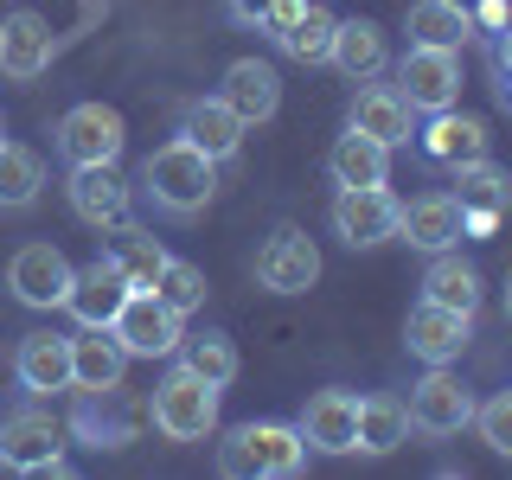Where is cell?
Instances as JSON below:
<instances>
[{"label": "cell", "mask_w": 512, "mask_h": 480, "mask_svg": "<svg viewBox=\"0 0 512 480\" xmlns=\"http://www.w3.org/2000/svg\"><path fill=\"white\" fill-rule=\"evenodd\" d=\"M141 192H148L167 218H192V212H205L212 192H218V160L199 154L180 135V141H167V148H154L141 160Z\"/></svg>", "instance_id": "1"}, {"label": "cell", "mask_w": 512, "mask_h": 480, "mask_svg": "<svg viewBox=\"0 0 512 480\" xmlns=\"http://www.w3.org/2000/svg\"><path fill=\"white\" fill-rule=\"evenodd\" d=\"M301 461H308V442L295 423H237L231 442L218 448L224 474H256V480H288L301 474Z\"/></svg>", "instance_id": "2"}, {"label": "cell", "mask_w": 512, "mask_h": 480, "mask_svg": "<svg viewBox=\"0 0 512 480\" xmlns=\"http://www.w3.org/2000/svg\"><path fill=\"white\" fill-rule=\"evenodd\" d=\"M154 429L167 442H205L218 429V384H205L199 372H186V365H173L167 378L154 384Z\"/></svg>", "instance_id": "3"}, {"label": "cell", "mask_w": 512, "mask_h": 480, "mask_svg": "<svg viewBox=\"0 0 512 480\" xmlns=\"http://www.w3.org/2000/svg\"><path fill=\"white\" fill-rule=\"evenodd\" d=\"M122 148H128L122 109H109V103H77V109H64V122H58V154L71 160V167H116Z\"/></svg>", "instance_id": "4"}, {"label": "cell", "mask_w": 512, "mask_h": 480, "mask_svg": "<svg viewBox=\"0 0 512 480\" xmlns=\"http://www.w3.org/2000/svg\"><path fill=\"white\" fill-rule=\"evenodd\" d=\"M397 96L416 109V116H436V109L461 103V52H442V45H410L397 58Z\"/></svg>", "instance_id": "5"}, {"label": "cell", "mask_w": 512, "mask_h": 480, "mask_svg": "<svg viewBox=\"0 0 512 480\" xmlns=\"http://www.w3.org/2000/svg\"><path fill=\"white\" fill-rule=\"evenodd\" d=\"M64 436H77L84 448H96V455H103V448H128L141 436V404L122 384H109V391H77Z\"/></svg>", "instance_id": "6"}, {"label": "cell", "mask_w": 512, "mask_h": 480, "mask_svg": "<svg viewBox=\"0 0 512 480\" xmlns=\"http://www.w3.org/2000/svg\"><path fill=\"white\" fill-rule=\"evenodd\" d=\"M122 340L128 359H173L180 352V314L167 308V301L154 295V288H128V301H122V314H116V327H109Z\"/></svg>", "instance_id": "7"}, {"label": "cell", "mask_w": 512, "mask_h": 480, "mask_svg": "<svg viewBox=\"0 0 512 480\" xmlns=\"http://www.w3.org/2000/svg\"><path fill=\"white\" fill-rule=\"evenodd\" d=\"M474 423V397H468V384H461L448 365H429L423 378H416V391H410V429L416 436H461V429Z\"/></svg>", "instance_id": "8"}, {"label": "cell", "mask_w": 512, "mask_h": 480, "mask_svg": "<svg viewBox=\"0 0 512 480\" xmlns=\"http://www.w3.org/2000/svg\"><path fill=\"white\" fill-rule=\"evenodd\" d=\"M256 282H263L269 295H308V288L320 282L314 237L301 231V224H276V231H269V244L256 250Z\"/></svg>", "instance_id": "9"}, {"label": "cell", "mask_w": 512, "mask_h": 480, "mask_svg": "<svg viewBox=\"0 0 512 480\" xmlns=\"http://www.w3.org/2000/svg\"><path fill=\"white\" fill-rule=\"evenodd\" d=\"M397 212H404V199H397L391 186H340V199H333V231H340L346 250H372L384 237H397Z\"/></svg>", "instance_id": "10"}, {"label": "cell", "mask_w": 512, "mask_h": 480, "mask_svg": "<svg viewBox=\"0 0 512 480\" xmlns=\"http://www.w3.org/2000/svg\"><path fill=\"white\" fill-rule=\"evenodd\" d=\"M0 468L13 474H58L64 468V429L52 416L26 410V416H7L0 423Z\"/></svg>", "instance_id": "11"}, {"label": "cell", "mask_w": 512, "mask_h": 480, "mask_svg": "<svg viewBox=\"0 0 512 480\" xmlns=\"http://www.w3.org/2000/svg\"><path fill=\"white\" fill-rule=\"evenodd\" d=\"M71 276H77V269L64 263L58 244H20V250H13V263H7V288L26 301V308H64Z\"/></svg>", "instance_id": "12"}, {"label": "cell", "mask_w": 512, "mask_h": 480, "mask_svg": "<svg viewBox=\"0 0 512 480\" xmlns=\"http://www.w3.org/2000/svg\"><path fill=\"white\" fill-rule=\"evenodd\" d=\"M468 340H474V314L442 308V301H416L410 320H404V346H410L423 365H455Z\"/></svg>", "instance_id": "13"}, {"label": "cell", "mask_w": 512, "mask_h": 480, "mask_svg": "<svg viewBox=\"0 0 512 480\" xmlns=\"http://www.w3.org/2000/svg\"><path fill=\"white\" fill-rule=\"evenodd\" d=\"M122 301H128V276L116 269V256H90V263L71 276V295H64V308H71L77 327H116Z\"/></svg>", "instance_id": "14"}, {"label": "cell", "mask_w": 512, "mask_h": 480, "mask_svg": "<svg viewBox=\"0 0 512 480\" xmlns=\"http://www.w3.org/2000/svg\"><path fill=\"white\" fill-rule=\"evenodd\" d=\"M52 20L45 13H7L0 20V77H13V84H32V77L52 71Z\"/></svg>", "instance_id": "15"}, {"label": "cell", "mask_w": 512, "mask_h": 480, "mask_svg": "<svg viewBox=\"0 0 512 480\" xmlns=\"http://www.w3.org/2000/svg\"><path fill=\"white\" fill-rule=\"evenodd\" d=\"M295 429L320 455H352V448H359V397L340 391V384H333V391H314Z\"/></svg>", "instance_id": "16"}, {"label": "cell", "mask_w": 512, "mask_h": 480, "mask_svg": "<svg viewBox=\"0 0 512 480\" xmlns=\"http://www.w3.org/2000/svg\"><path fill=\"white\" fill-rule=\"evenodd\" d=\"M397 237L423 256L455 250L461 244V199L455 192H423V199H410L404 212H397Z\"/></svg>", "instance_id": "17"}, {"label": "cell", "mask_w": 512, "mask_h": 480, "mask_svg": "<svg viewBox=\"0 0 512 480\" xmlns=\"http://www.w3.org/2000/svg\"><path fill=\"white\" fill-rule=\"evenodd\" d=\"M71 212L96 231H122L128 224V180L116 167H71Z\"/></svg>", "instance_id": "18"}, {"label": "cell", "mask_w": 512, "mask_h": 480, "mask_svg": "<svg viewBox=\"0 0 512 480\" xmlns=\"http://www.w3.org/2000/svg\"><path fill=\"white\" fill-rule=\"evenodd\" d=\"M218 96L244 116V128H256V122H269L282 109V77H276V64H263V58H237L231 71H224Z\"/></svg>", "instance_id": "19"}, {"label": "cell", "mask_w": 512, "mask_h": 480, "mask_svg": "<svg viewBox=\"0 0 512 480\" xmlns=\"http://www.w3.org/2000/svg\"><path fill=\"white\" fill-rule=\"evenodd\" d=\"M13 372H20L26 397L71 391V340L64 333H26L20 352H13Z\"/></svg>", "instance_id": "20"}, {"label": "cell", "mask_w": 512, "mask_h": 480, "mask_svg": "<svg viewBox=\"0 0 512 480\" xmlns=\"http://www.w3.org/2000/svg\"><path fill=\"white\" fill-rule=\"evenodd\" d=\"M128 372V352L109 327H77L71 340V391H109Z\"/></svg>", "instance_id": "21"}, {"label": "cell", "mask_w": 512, "mask_h": 480, "mask_svg": "<svg viewBox=\"0 0 512 480\" xmlns=\"http://www.w3.org/2000/svg\"><path fill=\"white\" fill-rule=\"evenodd\" d=\"M410 116H416V109L397 96V84H365L359 96H352L346 128H359V135L384 141V148H404V141H410Z\"/></svg>", "instance_id": "22"}, {"label": "cell", "mask_w": 512, "mask_h": 480, "mask_svg": "<svg viewBox=\"0 0 512 480\" xmlns=\"http://www.w3.org/2000/svg\"><path fill=\"white\" fill-rule=\"evenodd\" d=\"M180 135L192 141L199 154H212V160H231L237 148H244V116H237L224 96H199V103H186V116H180Z\"/></svg>", "instance_id": "23"}, {"label": "cell", "mask_w": 512, "mask_h": 480, "mask_svg": "<svg viewBox=\"0 0 512 480\" xmlns=\"http://www.w3.org/2000/svg\"><path fill=\"white\" fill-rule=\"evenodd\" d=\"M384 58H391V45H384V26H378V20H340V26H333V52H327V64H333L340 77L365 84V77L384 71Z\"/></svg>", "instance_id": "24"}, {"label": "cell", "mask_w": 512, "mask_h": 480, "mask_svg": "<svg viewBox=\"0 0 512 480\" xmlns=\"http://www.w3.org/2000/svg\"><path fill=\"white\" fill-rule=\"evenodd\" d=\"M487 122L480 116H461V109H436L423 128V154L429 160H442V167H461V160H480L487 154Z\"/></svg>", "instance_id": "25"}, {"label": "cell", "mask_w": 512, "mask_h": 480, "mask_svg": "<svg viewBox=\"0 0 512 480\" xmlns=\"http://www.w3.org/2000/svg\"><path fill=\"white\" fill-rule=\"evenodd\" d=\"M327 173H333V186H391V148L359 135V128H346L327 154Z\"/></svg>", "instance_id": "26"}, {"label": "cell", "mask_w": 512, "mask_h": 480, "mask_svg": "<svg viewBox=\"0 0 512 480\" xmlns=\"http://www.w3.org/2000/svg\"><path fill=\"white\" fill-rule=\"evenodd\" d=\"M404 32L410 45H442V52H461L474 39V13L461 0H416L404 13Z\"/></svg>", "instance_id": "27"}, {"label": "cell", "mask_w": 512, "mask_h": 480, "mask_svg": "<svg viewBox=\"0 0 512 480\" xmlns=\"http://www.w3.org/2000/svg\"><path fill=\"white\" fill-rule=\"evenodd\" d=\"M480 269L474 263H461V250H436L429 256V269H423V301H442V308H461V314H474L480 308Z\"/></svg>", "instance_id": "28"}, {"label": "cell", "mask_w": 512, "mask_h": 480, "mask_svg": "<svg viewBox=\"0 0 512 480\" xmlns=\"http://www.w3.org/2000/svg\"><path fill=\"white\" fill-rule=\"evenodd\" d=\"M410 442V404L391 391L359 397V455H391Z\"/></svg>", "instance_id": "29"}, {"label": "cell", "mask_w": 512, "mask_h": 480, "mask_svg": "<svg viewBox=\"0 0 512 480\" xmlns=\"http://www.w3.org/2000/svg\"><path fill=\"white\" fill-rule=\"evenodd\" d=\"M45 192V160L26 141H0V212H26Z\"/></svg>", "instance_id": "30"}, {"label": "cell", "mask_w": 512, "mask_h": 480, "mask_svg": "<svg viewBox=\"0 0 512 480\" xmlns=\"http://www.w3.org/2000/svg\"><path fill=\"white\" fill-rule=\"evenodd\" d=\"M333 26H340V13H327L320 0H308V7L295 13V26L276 32V52H288L295 64H327V52H333Z\"/></svg>", "instance_id": "31"}, {"label": "cell", "mask_w": 512, "mask_h": 480, "mask_svg": "<svg viewBox=\"0 0 512 480\" xmlns=\"http://www.w3.org/2000/svg\"><path fill=\"white\" fill-rule=\"evenodd\" d=\"M455 186H461L455 192L461 212H506V205H512V180L493 167L487 154H480V160H461V167H455Z\"/></svg>", "instance_id": "32"}, {"label": "cell", "mask_w": 512, "mask_h": 480, "mask_svg": "<svg viewBox=\"0 0 512 480\" xmlns=\"http://www.w3.org/2000/svg\"><path fill=\"white\" fill-rule=\"evenodd\" d=\"M116 269L128 276V288H154V276L167 269V250H160V237L154 231H141V224H122V237H116Z\"/></svg>", "instance_id": "33"}, {"label": "cell", "mask_w": 512, "mask_h": 480, "mask_svg": "<svg viewBox=\"0 0 512 480\" xmlns=\"http://www.w3.org/2000/svg\"><path fill=\"white\" fill-rule=\"evenodd\" d=\"M180 365L224 391V384L237 378V346H231V333H199V340H180Z\"/></svg>", "instance_id": "34"}, {"label": "cell", "mask_w": 512, "mask_h": 480, "mask_svg": "<svg viewBox=\"0 0 512 480\" xmlns=\"http://www.w3.org/2000/svg\"><path fill=\"white\" fill-rule=\"evenodd\" d=\"M154 295L186 320V314H199V308H205V276H199L192 263H180V256H167V269L154 276Z\"/></svg>", "instance_id": "35"}, {"label": "cell", "mask_w": 512, "mask_h": 480, "mask_svg": "<svg viewBox=\"0 0 512 480\" xmlns=\"http://www.w3.org/2000/svg\"><path fill=\"white\" fill-rule=\"evenodd\" d=\"M474 429H480V442H487L493 455L512 461V391H493L487 404H474Z\"/></svg>", "instance_id": "36"}, {"label": "cell", "mask_w": 512, "mask_h": 480, "mask_svg": "<svg viewBox=\"0 0 512 480\" xmlns=\"http://www.w3.org/2000/svg\"><path fill=\"white\" fill-rule=\"evenodd\" d=\"M301 7H308V0H276V7L263 13V26H256V32H263V39H276V32L295 26V13H301Z\"/></svg>", "instance_id": "37"}, {"label": "cell", "mask_w": 512, "mask_h": 480, "mask_svg": "<svg viewBox=\"0 0 512 480\" xmlns=\"http://www.w3.org/2000/svg\"><path fill=\"white\" fill-rule=\"evenodd\" d=\"M269 7H276V0H224V13H231V26H250V32L263 26V13H269Z\"/></svg>", "instance_id": "38"}, {"label": "cell", "mask_w": 512, "mask_h": 480, "mask_svg": "<svg viewBox=\"0 0 512 480\" xmlns=\"http://www.w3.org/2000/svg\"><path fill=\"white\" fill-rule=\"evenodd\" d=\"M474 26H493V32H500L506 26V0H480V7H474Z\"/></svg>", "instance_id": "39"}, {"label": "cell", "mask_w": 512, "mask_h": 480, "mask_svg": "<svg viewBox=\"0 0 512 480\" xmlns=\"http://www.w3.org/2000/svg\"><path fill=\"white\" fill-rule=\"evenodd\" d=\"M506 320H512V276H506Z\"/></svg>", "instance_id": "40"}, {"label": "cell", "mask_w": 512, "mask_h": 480, "mask_svg": "<svg viewBox=\"0 0 512 480\" xmlns=\"http://www.w3.org/2000/svg\"><path fill=\"white\" fill-rule=\"evenodd\" d=\"M0 141H7V122H0Z\"/></svg>", "instance_id": "41"}]
</instances>
